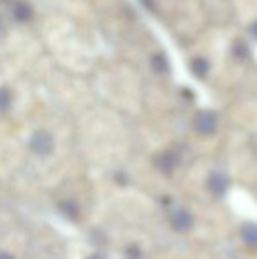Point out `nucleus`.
I'll use <instances>...</instances> for the list:
<instances>
[{
    "mask_svg": "<svg viewBox=\"0 0 257 259\" xmlns=\"http://www.w3.org/2000/svg\"><path fill=\"white\" fill-rule=\"evenodd\" d=\"M169 222H171V228L176 233H189L195 224L194 215L189 210H185V208H175L171 211Z\"/></svg>",
    "mask_w": 257,
    "mask_h": 259,
    "instance_id": "nucleus-1",
    "label": "nucleus"
},
{
    "mask_svg": "<svg viewBox=\"0 0 257 259\" xmlns=\"http://www.w3.org/2000/svg\"><path fill=\"white\" fill-rule=\"evenodd\" d=\"M206 187L212 192L215 198H224L227 194L231 187V180L226 173H220V171H215L208 177V182H206Z\"/></svg>",
    "mask_w": 257,
    "mask_h": 259,
    "instance_id": "nucleus-2",
    "label": "nucleus"
},
{
    "mask_svg": "<svg viewBox=\"0 0 257 259\" xmlns=\"http://www.w3.org/2000/svg\"><path fill=\"white\" fill-rule=\"evenodd\" d=\"M217 125H219V120H217V115L212 111H201L195 115L194 118V127L199 134L202 136H212L217 131Z\"/></svg>",
    "mask_w": 257,
    "mask_h": 259,
    "instance_id": "nucleus-3",
    "label": "nucleus"
},
{
    "mask_svg": "<svg viewBox=\"0 0 257 259\" xmlns=\"http://www.w3.org/2000/svg\"><path fill=\"white\" fill-rule=\"evenodd\" d=\"M176 166H178V157L173 152H162L155 159V167L164 175H171L176 169Z\"/></svg>",
    "mask_w": 257,
    "mask_h": 259,
    "instance_id": "nucleus-4",
    "label": "nucleus"
},
{
    "mask_svg": "<svg viewBox=\"0 0 257 259\" xmlns=\"http://www.w3.org/2000/svg\"><path fill=\"white\" fill-rule=\"evenodd\" d=\"M241 240L247 247L257 249V224L255 222H247L241 226Z\"/></svg>",
    "mask_w": 257,
    "mask_h": 259,
    "instance_id": "nucleus-5",
    "label": "nucleus"
},
{
    "mask_svg": "<svg viewBox=\"0 0 257 259\" xmlns=\"http://www.w3.org/2000/svg\"><path fill=\"white\" fill-rule=\"evenodd\" d=\"M192 71L197 76H204L206 71H208V64H206V60H202V58H197V60H194L192 62Z\"/></svg>",
    "mask_w": 257,
    "mask_h": 259,
    "instance_id": "nucleus-6",
    "label": "nucleus"
},
{
    "mask_svg": "<svg viewBox=\"0 0 257 259\" xmlns=\"http://www.w3.org/2000/svg\"><path fill=\"white\" fill-rule=\"evenodd\" d=\"M127 259H141V250L139 247H129L127 249Z\"/></svg>",
    "mask_w": 257,
    "mask_h": 259,
    "instance_id": "nucleus-7",
    "label": "nucleus"
},
{
    "mask_svg": "<svg viewBox=\"0 0 257 259\" xmlns=\"http://www.w3.org/2000/svg\"><path fill=\"white\" fill-rule=\"evenodd\" d=\"M254 35H255V37H257V25H255V27H254Z\"/></svg>",
    "mask_w": 257,
    "mask_h": 259,
    "instance_id": "nucleus-8",
    "label": "nucleus"
}]
</instances>
